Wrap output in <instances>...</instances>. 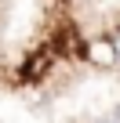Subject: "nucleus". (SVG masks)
Here are the masks:
<instances>
[{
  "instance_id": "1",
  "label": "nucleus",
  "mask_w": 120,
  "mask_h": 123,
  "mask_svg": "<svg viewBox=\"0 0 120 123\" xmlns=\"http://www.w3.org/2000/svg\"><path fill=\"white\" fill-rule=\"evenodd\" d=\"M87 58L102 69H116L120 65V54H116V36H95L87 40Z\"/></svg>"
},
{
  "instance_id": "2",
  "label": "nucleus",
  "mask_w": 120,
  "mask_h": 123,
  "mask_svg": "<svg viewBox=\"0 0 120 123\" xmlns=\"http://www.w3.org/2000/svg\"><path fill=\"white\" fill-rule=\"evenodd\" d=\"M113 119H116V123H120V105H116V112H113Z\"/></svg>"
},
{
  "instance_id": "3",
  "label": "nucleus",
  "mask_w": 120,
  "mask_h": 123,
  "mask_svg": "<svg viewBox=\"0 0 120 123\" xmlns=\"http://www.w3.org/2000/svg\"><path fill=\"white\" fill-rule=\"evenodd\" d=\"M116 54H120V33H116Z\"/></svg>"
},
{
  "instance_id": "4",
  "label": "nucleus",
  "mask_w": 120,
  "mask_h": 123,
  "mask_svg": "<svg viewBox=\"0 0 120 123\" xmlns=\"http://www.w3.org/2000/svg\"><path fill=\"white\" fill-rule=\"evenodd\" d=\"M102 123H116V119H113V116H109V119H102Z\"/></svg>"
}]
</instances>
